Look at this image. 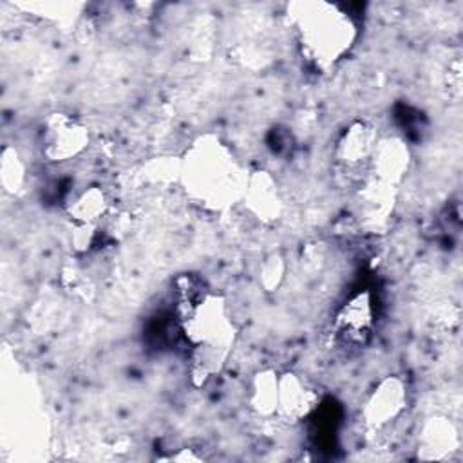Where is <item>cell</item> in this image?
Listing matches in <instances>:
<instances>
[{
	"instance_id": "cell-1",
	"label": "cell",
	"mask_w": 463,
	"mask_h": 463,
	"mask_svg": "<svg viewBox=\"0 0 463 463\" xmlns=\"http://www.w3.org/2000/svg\"><path fill=\"white\" fill-rule=\"evenodd\" d=\"M298 31L306 52L322 63L336 61L351 45L353 24L349 16L329 4H307L298 18Z\"/></svg>"
},
{
	"instance_id": "cell-3",
	"label": "cell",
	"mask_w": 463,
	"mask_h": 463,
	"mask_svg": "<svg viewBox=\"0 0 463 463\" xmlns=\"http://www.w3.org/2000/svg\"><path fill=\"white\" fill-rule=\"evenodd\" d=\"M40 139L45 157L61 163L83 152L89 143V134L80 121L65 114H52L45 119V125H42Z\"/></svg>"
},
{
	"instance_id": "cell-5",
	"label": "cell",
	"mask_w": 463,
	"mask_h": 463,
	"mask_svg": "<svg viewBox=\"0 0 463 463\" xmlns=\"http://www.w3.org/2000/svg\"><path fill=\"white\" fill-rule=\"evenodd\" d=\"M405 409V387L398 378L383 380L364 407V420L373 429H383L392 423Z\"/></svg>"
},
{
	"instance_id": "cell-4",
	"label": "cell",
	"mask_w": 463,
	"mask_h": 463,
	"mask_svg": "<svg viewBox=\"0 0 463 463\" xmlns=\"http://www.w3.org/2000/svg\"><path fill=\"white\" fill-rule=\"evenodd\" d=\"M376 143L374 130L365 123L353 125L342 136L336 146V161L347 179L360 181L367 175Z\"/></svg>"
},
{
	"instance_id": "cell-7",
	"label": "cell",
	"mask_w": 463,
	"mask_h": 463,
	"mask_svg": "<svg viewBox=\"0 0 463 463\" xmlns=\"http://www.w3.org/2000/svg\"><path fill=\"white\" fill-rule=\"evenodd\" d=\"M373 307L371 300L365 293L353 297L340 309L336 317V333L342 340L349 344H358L369 333L373 322Z\"/></svg>"
},
{
	"instance_id": "cell-6",
	"label": "cell",
	"mask_w": 463,
	"mask_h": 463,
	"mask_svg": "<svg viewBox=\"0 0 463 463\" xmlns=\"http://www.w3.org/2000/svg\"><path fill=\"white\" fill-rule=\"evenodd\" d=\"M315 407L313 391L295 374H284L277 380V411L284 418L295 421L309 414Z\"/></svg>"
},
{
	"instance_id": "cell-2",
	"label": "cell",
	"mask_w": 463,
	"mask_h": 463,
	"mask_svg": "<svg viewBox=\"0 0 463 463\" xmlns=\"http://www.w3.org/2000/svg\"><path fill=\"white\" fill-rule=\"evenodd\" d=\"M235 163L219 143H201L186 159V183L206 203H224L235 192Z\"/></svg>"
},
{
	"instance_id": "cell-8",
	"label": "cell",
	"mask_w": 463,
	"mask_h": 463,
	"mask_svg": "<svg viewBox=\"0 0 463 463\" xmlns=\"http://www.w3.org/2000/svg\"><path fill=\"white\" fill-rule=\"evenodd\" d=\"M109 203L101 188L90 186L78 194L69 204V215L81 226L96 224L107 213Z\"/></svg>"
}]
</instances>
